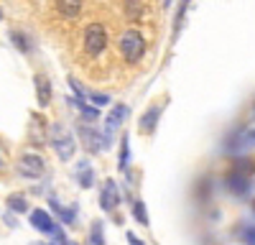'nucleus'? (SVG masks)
<instances>
[{
  "mask_svg": "<svg viewBox=\"0 0 255 245\" xmlns=\"http://www.w3.org/2000/svg\"><path fill=\"white\" fill-rule=\"evenodd\" d=\"M51 146L56 151V156L61 161H69L77 151V143H74V135L67 130V128H61V125H51Z\"/></svg>",
  "mask_w": 255,
  "mask_h": 245,
  "instance_id": "f257e3e1",
  "label": "nucleus"
},
{
  "mask_svg": "<svg viewBox=\"0 0 255 245\" xmlns=\"http://www.w3.org/2000/svg\"><path fill=\"white\" fill-rule=\"evenodd\" d=\"M120 51H123V56L130 61V64H135V61L143 56V51H145V38L138 33V31H125L123 36H120Z\"/></svg>",
  "mask_w": 255,
  "mask_h": 245,
  "instance_id": "f03ea898",
  "label": "nucleus"
},
{
  "mask_svg": "<svg viewBox=\"0 0 255 245\" xmlns=\"http://www.w3.org/2000/svg\"><path fill=\"white\" fill-rule=\"evenodd\" d=\"M105 46H108V31L100 23H90L87 31H84V49H87V54L97 56L105 51Z\"/></svg>",
  "mask_w": 255,
  "mask_h": 245,
  "instance_id": "7ed1b4c3",
  "label": "nucleus"
},
{
  "mask_svg": "<svg viewBox=\"0 0 255 245\" xmlns=\"http://www.w3.org/2000/svg\"><path fill=\"white\" fill-rule=\"evenodd\" d=\"M31 225H33V230H38V233L51 235V238H56V240H64L61 228L51 220V215H49L46 210H33V212H31Z\"/></svg>",
  "mask_w": 255,
  "mask_h": 245,
  "instance_id": "20e7f679",
  "label": "nucleus"
},
{
  "mask_svg": "<svg viewBox=\"0 0 255 245\" xmlns=\"http://www.w3.org/2000/svg\"><path fill=\"white\" fill-rule=\"evenodd\" d=\"M128 113H130V108L123 105V102L110 110L108 122H105V130H102V140H105V146H110V143H113V135H115V133H118V128L123 125V120L128 118Z\"/></svg>",
  "mask_w": 255,
  "mask_h": 245,
  "instance_id": "39448f33",
  "label": "nucleus"
},
{
  "mask_svg": "<svg viewBox=\"0 0 255 245\" xmlns=\"http://www.w3.org/2000/svg\"><path fill=\"white\" fill-rule=\"evenodd\" d=\"M18 169H20V174L23 176H31V179H38L41 174H44V158L41 156H36V153H26L23 158H20V163H18Z\"/></svg>",
  "mask_w": 255,
  "mask_h": 245,
  "instance_id": "423d86ee",
  "label": "nucleus"
},
{
  "mask_svg": "<svg viewBox=\"0 0 255 245\" xmlns=\"http://www.w3.org/2000/svg\"><path fill=\"white\" fill-rule=\"evenodd\" d=\"M118 202H120L118 187H115L113 179H108V181H105V187H102V192H100V204H102V210L113 212V210L118 207Z\"/></svg>",
  "mask_w": 255,
  "mask_h": 245,
  "instance_id": "0eeeda50",
  "label": "nucleus"
},
{
  "mask_svg": "<svg viewBox=\"0 0 255 245\" xmlns=\"http://www.w3.org/2000/svg\"><path fill=\"white\" fill-rule=\"evenodd\" d=\"M79 135H82V140H84V146H87L92 153H100V151L105 148V140H102V135H100L97 130L82 125V128H79Z\"/></svg>",
  "mask_w": 255,
  "mask_h": 245,
  "instance_id": "6e6552de",
  "label": "nucleus"
},
{
  "mask_svg": "<svg viewBox=\"0 0 255 245\" xmlns=\"http://www.w3.org/2000/svg\"><path fill=\"white\" fill-rule=\"evenodd\" d=\"M33 85H36V95H38V105L46 108L49 100H51V82L44 74H36L33 77Z\"/></svg>",
  "mask_w": 255,
  "mask_h": 245,
  "instance_id": "1a4fd4ad",
  "label": "nucleus"
},
{
  "mask_svg": "<svg viewBox=\"0 0 255 245\" xmlns=\"http://www.w3.org/2000/svg\"><path fill=\"white\" fill-rule=\"evenodd\" d=\"M158 118H161V108H158V105L148 108V113L140 118V130L151 135V133L156 130V125H158Z\"/></svg>",
  "mask_w": 255,
  "mask_h": 245,
  "instance_id": "9d476101",
  "label": "nucleus"
},
{
  "mask_svg": "<svg viewBox=\"0 0 255 245\" xmlns=\"http://www.w3.org/2000/svg\"><path fill=\"white\" fill-rule=\"evenodd\" d=\"M77 179H79V184L84 189H90L92 184H95V171H92V166L87 161H82L79 166H77Z\"/></svg>",
  "mask_w": 255,
  "mask_h": 245,
  "instance_id": "9b49d317",
  "label": "nucleus"
},
{
  "mask_svg": "<svg viewBox=\"0 0 255 245\" xmlns=\"http://www.w3.org/2000/svg\"><path fill=\"white\" fill-rule=\"evenodd\" d=\"M227 189H232L235 194H243L248 189V179L243 174H230L227 176Z\"/></svg>",
  "mask_w": 255,
  "mask_h": 245,
  "instance_id": "f8f14e48",
  "label": "nucleus"
},
{
  "mask_svg": "<svg viewBox=\"0 0 255 245\" xmlns=\"http://www.w3.org/2000/svg\"><path fill=\"white\" fill-rule=\"evenodd\" d=\"M5 202H8V210H13V212H18V215L28 210V202H26L23 194H10Z\"/></svg>",
  "mask_w": 255,
  "mask_h": 245,
  "instance_id": "ddd939ff",
  "label": "nucleus"
},
{
  "mask_svg": "<svg viewBox=\"0 0 255 245\" xmlns=\"http://www.w3.org/2000/svg\"><path fill=\"white\" fill-rule=\"evenodd\" d=\"M69 105H74L82 115H87L90 120H95L100 113H97V108H92V105H87V102H82V100H74V97H69Z\"/></svg>",
  "mask_w": 255,
  "mask_h": 245,
  "instance_id": "4468645a",
  "label": "nucleus"
},
{
  "mask_svg": "<svg viewBox=\"0 0 255 245\" xmlns=\"http://www.w3.org/2000/svg\"><path fill=\"white\" fill-rule=\"evenodd\" d=\"M56 10L61 15H67V18H74V15H79L82 3H56Z\"/></svg>",
  "mask_w": 255,
  "mask_h": 245,
  "instance_id": "2eb2a0df",
  "label": "nucleus"
},
{
  "mask_svg": "<svg viewBox=\"0 0 255 245\" xmlns=\"http://www.w3.org/2000/svg\"><path fill=\"white\" fill-rule=\"evenodd\" d=\"M128 148H130V138L123 135V138H120V169H123V171H125L128 156H130V151H128Z\"/></svg>",
  "mask_w": 255,
  "mask_h": 245,
  "instance_id": "dca6fc26",
  "label": "nucleus"
},
{
  "mask_svg": "<svg viewBox=\"0 0 255 245\" xmlns=\"http://www.w3.org/2000/svg\"><path fill=\"white\" fill-rule=\"evenodd\" d=\"M51 207L56 210V215L64 220V222H74V212L72 210H67V207H61V204H56L54 199H51Z\"/></svg>",
  "mask_w": 255,
  "mask_h": 245,
  "instance_id": "f3484780",
  "label": "nucleus"
},
{
  "mask_svg": "<svg viewBox=\"0 0 255 245\" xmlns=\"http://www.w3.org/2000/svg\"><path fill=\"white\" fill-rule=\"evenodd\" d=\"M133 215H135V220L140 222V225H148V215H145V204L138 199L135 204H133Z\"/></svg>",
  "mask_w": 255,
  "mask_h": 245,
  "instance_id": "a211bd4d",
  "label": "nucleus"
},
{
  "mask_svg": "<svg viewBox=\"0 0 255 245\" xmlns=\"http://www.w3.org/2000/svg\"><path fill=\"white\" fill-rule=\"evenodd\" d=\"M87 100H92L95 105H108V102H110V97H108V95H100V92H90V90H87Z\"/></svg>",
  "mask_w": 255,
  "mask_h": 245,
  "instance_id": "6ab92c4d",
  "label": "nucleus"
},
{
  "mask_svg": "<svg viewBox=\"0 0 255 245\" xmlns=\"http://www.w3.org/2000/svg\"><path fill=\"white\" fill-rule=\"evenodd\" d=\"M92 243H95V245H102V225H100V222L92 225Z\"/></svg>",
  "mask_w": 255,
  "mask_h": 245,
  "instance_id": "aec40b11",
  "label": "nucleus"
},
{
  "mask_svg": "<svg viewBox=\"0 0 255 245\" xmlns=\"http://www.w3.org/2000/svg\"><path fill=\"white\" fill-rule=\"evenodd\" d=\"M243 240H245V245H255V228H248L243 233Z\"/></svg>",
  "mask_w": 255,
  "mask_h": 245,
  "instance_id": "412c9836",
  "label": "nucleus"
},
{
  "mask_svg": "<svg viewBox=\"0 0 255 245\" xmlns=\"http://www.w3.org/2000/svg\"><path fill=\"white\" fill-rule=\"evenodd\" d=\"M243 146H255V130L243 133Z\"/></svg>",
  "mask_w": 255,
  "mask_h": 245,
  "instance_id": "4be33fe9",
  "label": "nucleus"
},
{
  "mask_svg": "<svg viewBox=\"0 0 255 245\" xmlns=\"http://www.w3.org/2000/svg\"><path fill=\"white\" fill-rule=\"evenodd\" d=\"M10 38L18 44V49H20V51H26V49H28V46H26V41H23V36H20V33H10Z\"/></svg>",
  "mask_w": 255,
  "mask_h": 245,
  "instance_id": "5701e85b",
  "label": "nucleus"
},
{
  "mask_svg": "<svg viewBox=\"0 0 255 245\" xmlns=\"http://www.w3.org/2000/svg\"><path fill=\"white\" fill-rule=\"evenodd\" d=\"M128 243H130V245H143V243H140V240H138L133 233H128Z\"/></svg>",
  "mask_w": 255,
  "mask_h": 245,
  "instance_id": "b1692460",
  "label": "nucleus"
},
{
  "mask_svg": "<svg viewBox=\"0 0 255 245\" xmlns=\"http://www.w3.org/2000/svg\"><path fill=\"white\" fill-rule=\"evenodd\" d=\"M59 245H77L74 240H67V238H64V240H59Z\"/></svg>",
  "mask_w": 255,
  "mask_h": 245,
  "instance_id": "393cba45",
  "label": "nucleus"
},
{
  "mask_svg": "<svg viewBox=\"0 0 255 245\" xmlns=\"http://www.w3.org/2000/svg\"><path fill=\"white\" fill-rule=\"evenodd\" d=\"M31 245H46V243H31Z\"/></svg>",
  "mask_w": 255,
  "mask_h": 245,
  "instance_id": "a878e982",
  "label": "nucleus"
},
{
  "mask_svg": "<svg viewBox=\"0 0 255 245\" xmlns=\"http://www.w3.org/2000/svg\"><path fill=\"white\" fill-rule=\"evenodd\" d=\"M253 210H255V199H253Z\"/></svg>",
  "mask_w": 255,
  "mask_h": 245,
  "instance_id": "bb28decb",
  "label": "nucleus"
},
{
  "mask_svg": "<svg viewBox=\"0 0 255 245\" xmlns=\"http://www.w3.org/2000/svg\"><path fill=\"white\" fill-rule=\"evenodd\" d=\"M0 163H3V158H0Z\"/></svg>",
  "mask_w": 255,
  "mask_h": 245,
  "instance_id": "cd10ccee",
  "label": "nucleus"
}]
</instances>
